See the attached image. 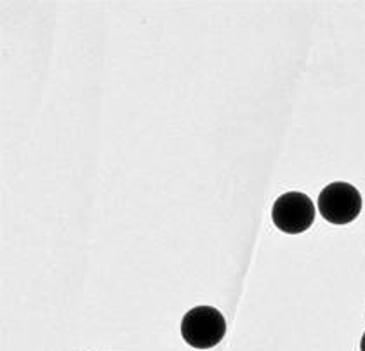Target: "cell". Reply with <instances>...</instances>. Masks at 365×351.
Returning <instances> with one entry per match:
<instances>
[{
    "label": "cell",
    "instance_id": "3",
    "mask_svg": "<svg viewBox=\"0 0 365 351\" xmlns=\"http://www.w3.org/2000/svg\"><path fill=\"white\" fill-rule=\"evenodd\" d=\"M315 205L308 195L301 191H287L273 203V225L287 235H299L315 221Z\"/></svg>",
    "mask_w": 365,
    "mask_h": 351
},
{
    "label": "cell",
    "instance_id": "4",
    "mask_svg": "<svg viewBox=\"0 0 365 351\" xmlns=\"http://www.w3.org/2000/svg\"><path fill=\"white\" fill-rule=\"evenodd\" d=\"M360 351H365V332L362 336V341H360Z\"/></svg>",
    "mask_w": 365,
    "mask_h": 351
},
{
    "label": "cell",
    "instance_id": "1",
    "mask_svg": "<svg viewBox=\"0 0 365 351\" xmlns=\"http://www.w3.org/2000/svg\"><path fill=\"white\" fill-rule=\"evenodd\" d=\"M226 320L212 306H197L182 317L181 336L192 348L209 350L223 341Z\"/></svg>",
    "mask_w": 365,
    "mask_h": 351
},
{
    "label": "cell",
    "instance_id": "2",
    "mask_svg": "<svg viewBox=\"0 0 365 351\" xmlns=\"http://www.w3.org/2000/svg\"><path fill=\"white\" fill-rule=\"evenodd\" d=\"M319 210L331 225H348L362 213V195L350 183H331L320 191Z\"/></svg>",
    "mask_w": 365,
    "mask_h": 351
}]
</instances>
